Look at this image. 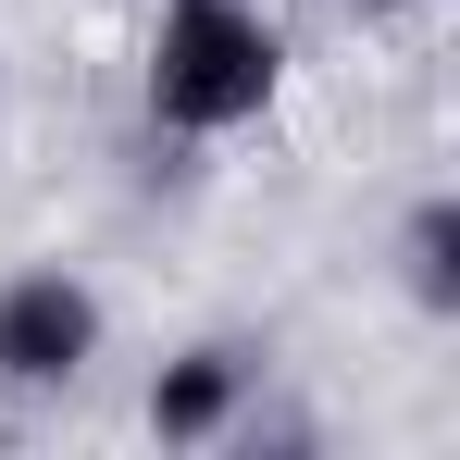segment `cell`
I'll use <instances>...</instances> for the list:
<instances>
[{"label":"cell","mask_w":460,"mask_h":460,"mask_svg":"<svg viewBox=\"0 0 460 460\" xmlns=\"http://www.w3.org/2000/svg\"><path fill=\"white\" fill-rule=\"evenodd\" d=\"M150 100H162V125H249V112L274 100V38H261V13H236V0H174Z\"/></svg>","instance_id":"cell-1"},{"label":"cell","mask_w":460,"mask_h":460,"mask_svg":"<svg viewBox=\"0 0 460 460\" xmlns=\"http://www.w3.org/2000/svg\"><path fill=\"white\" fill-rule=\"evenodd\" d=\"M87 336H100L87 287H63V274L0 287V385H63V374L87 361Z\"/></svg>","instance_id":"cell-2"},{"label":"cell","mask_w":460,"mask_h":460,"mask_svg":"<svg viewBox=\"0 0 460 460\" xmlns=\"http://www.w3.org/2000/svg\"><path fill=\"white\" fill-rule=\"evenodd\" d=\"M225 398H236V361H225V349H199V361H174V374H162L150 423H162V436H212V423H225Z\"/></svg>","instance_id":"cell-3"},{"label":"cell","mask_w":460,"mask_h":460,"mask_svg":"<svg viewBox=\"0 0 460 460\" xmlns=\"http://www.w3.org/2000/svg\"><path fill=\"white\" fill-rule=\"evenodd\" d=\"M448 249H460V212H448V199H436V212H423V225H411V287H423V299H436V311L460 299V274H448Z\"/></svg>","instance_id":"cell-4"},{"label":"cell","mask_w":460,"mask_h":460,"mask_svg":"<svg viewBox=\"0 0 460 460\" xmlns=\"http://www.w3.org/2000/svg\"><path fill=\"white\" fill-rule=\"evenodd\" d=\"M361 13H398V0H361Z\"/></svg>","instance_id":"cell-5"}]
</instances>
